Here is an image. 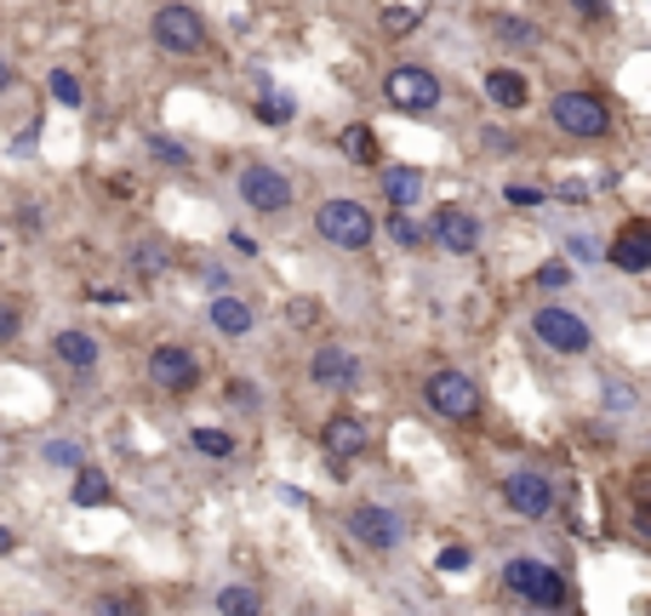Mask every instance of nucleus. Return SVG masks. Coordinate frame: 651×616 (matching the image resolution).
Wrapping results in <instances>:
<instances>
[{"mask_svg": "<svg viewBox=\"0 0 651 616\" xmlns=\"http://www.w3.org/2000/svg\"><path fill=\"white\" fill-rule=\"evenodd\" d=\"M149 382L166 389V394H189L200 382V359L184 343H155V348H149Z\"/></svg>", "mask_w": 651, "mask_h": 616, "instance_id": "9", "label": "nucleus"}, {"mask_svg": "<svg viewBox=\"0 0 651 616\" xmlns=\"http://www.w3.org/2000/svg\"><path fill=\"white\" fill-rule=\"evenodd\" d=\"M235 189H240V200L252 205L258 217H281L286 205H292V177H286V171H274V166H263V161L240 166Z\"/></svg>", "mask_w": 651, "mask_h": 616, "instance_id": "8", "label": "nucleus"}, {"mask_svg": "<svg viewBox=\"0 0 651 616\" xmlns=\"http://www.w3.org/2000/svg\"><path fill=\"white\" fill-rule=\"evenodd\" d=\"M46 92H52V97L63 103V109H81V97H86V92H81V81H74L69 69H52V74H46Z\"/></svg>", "mask_w": 651, "mask_h": 616, "instance_id": "26", "label": "nucleus"}, {"mask_svg": "<svg viewBox=\"0 0 651 616\" xmlns=\"http://www.w3.org/2000/svg\"><path fill=\"white\" fill-rule=\"evenodd\" d=\"M389 240L394 246H406V251H423V246H429V223H417L412 212H389Z\"/></svg>", "mask_w": 651, "mask_h": 616, "instance_id": "22", "label": "nucleus"}, {"mask_svg": "<svg viewBox=\"0 0 651 616\" xmlns=\"http://www.w3.org/2000/svg\"><path fill=\"white\" fill-rule=\"evenodd\" d=\"M40 457L52 462V469H86V462H81V446H74V440H46Z\"/></svg>", "mask_w": 651, "mask_h": 616, "instance_id": "28", "label": "nucleus"}, {"mask_svg": "<svg viewBox=\"0 0 651 616\" xmlns=\"http://www.w3.org/2000/svg\"><path fill=\"white\" fill-rule=\"evenodd\" d=\"M229 246H235L240 257H258V240H252V235H240V228H235V235H229Z\"/></svg>", "mask_w": 651, "mask_h": 616, "instance_id": "39", "label": "nucleus"}, {"mask_svg": "<svg viewBox=\"0 0 651 616\" xmlns=\"http://www.w3.org/2000/svg\"><path fill=\"white\" fill-rule=\"evenodd\" d=\"M229 400H235V405H258V394L246 389V382H235V389H229Z\"/></svg>", "mask_w": 651, "mask_h": 616, "instance_id": "40", "label": "nucleus"}, {"mask_svg": "<svg viewBox=\"0 0 651 616\" xmlns=\"http://www.w3.org/2000/svg\"><path fill=\"white\" fill-rule=\"evenodd\" d=\"M532 337H537L548 354H566V359H578V354L594 348L589 320H583V315H571V308H560V303H543L537 315H532Z\"/></svg>", "mask_w": 651, "mask_h": 616, "instance_id": "5", "label": "nucleus"}, {"mask_svg": "<svg viewBox=\"0 0 651 616\" xmlns=\"http://www.w3.org/2000/svg\"><path fill=\"white\" fill-rule=\"evenodd\" d=\"M378 189L389 200V212H412V205L423 200V189H429V177H423V166H383Z\"/></svg>", "mask_w": 651, "mask_h": 616, "instance_id": "16", "label": "nucleus"}, {"mask_svg": "<svg viewBox=\"0 0 651 616\" xmlns=\"http://www.w3.org/2000/svg\"><path fill=\"white\" fill-rule=\"evenodd\" d=\"M378 17H383L389 35H412V29H417V12H412V7H383Z\"/></svg>", "mask_w": 651, "mask_h": 616, "instance_id": "33", "label": "nucleus"}, {"mask_svg": "<svg viewBox=\"0 0 651 616\" xmlns=\"http://www.w3.org/2000/svg\"><path fill=\"white\" fill-rule=\"evenodd\" d=\"M606 257L623 269V274H646L651 269V223L646 217H629L617 228V240L606 246Z\"/></svg>", "mask_w": 651, "mask_h": 616, "instance_id": "14", "label": "nucleus"}, {"mask_svg": "<svg viewBox=\"0 0 651 616\" xmlns=\"http://www.w3.org/2000/svg\"><path fill=\"white\" fill-rule=\"evenodd\" d=\"M504 582H509V594L532 600L537 611H560L566 605V577L555 571V565H543V559H509Z\"/></svg>", "mask_w": 651, "mask_h": 616, "instance_id": "6", "label": "nucleus"}, {"mask_svg": "<svg viewBox=\"0 0 651 616\" xmlns=\"http://www.w3.org/2000/svg\"><path fill=\"white\" fill-rule=\"evenodd\" d=\"M52 348H58V359H63V366H74V371H92L97 359H104V343H97L92 331H58V337H52Z\"/></svg>", "mask_w": 651, "mask_h": 616, "instance_id": "19", "label": "nucleus"}, {"mask_svg": "<svg viewBox=\"0 0 651 616\" xmlns=\"http://www.w3.org/2000/svg\"><path fill=\"white\" fill-rule=\"evenodd\" d=\"M12 548H17V536H12V525H0V559H7Z\"/></svg>", "mask_w": 651, "mask_h": 616, "instance_id": "41", "label": "nucleus"}, {"mask_svg": "<svg viewBox=\"0 0 651 616\" xmlns=\"http://www.w3.org/2000/svg\"><path fill=\"white\" fill-rule=\"evenodd\" d=\"M320 446H326V457H332V462H343V457H360V451L371 446V428H366L360 417H348V411H338V417L320 428Z\"/></svg>", "mask_w": 651, "mask_h": 616, "instance_id": "15", "label": "nucleus"}, {"mask_svg": "<svg viewBox=\"0 0 651 616\" xmlns=\"http://www.w3.org/2000/svg\"><path fill=\"white\" fill-rule=\"evenodd\" d=\"M537 286H548V292H566L571 286V263H566V257H555V263L537 269Z\"/></svg>", "mask_w": 651, "mask_h": 616, "instance_id": "32", "label": "nucleus"}, {"mask_svg": "<svg viewBox=\"0 0 651 616\" xmlns=\"http://www.w3.org/2000/svg\"><path fill=\"white\" fill-rule=\"evenodd\" d=\"M7 86H12V63H7V58H0V92H7Z\"/></svg>", "mask_w": 651, "mask_h": 616, "instance_id": "42", "label": "nucleus"}, {"mask_svg": "<svg viewBox=\"0 0 651 616\" xmlns=\"http://www.w3.org/2000/svg\"><path fill=\"white\" fill-rule=\"evenodd\" d=\"M12 337H17V308L0 303V343H12Z\"/></svg>", "mask_w": 651, "mask_h": 616, "instance_id": "38", "label": "nucleus"}, {"mask_svg": "<svg viewBox=\"0 0 651 616\" xmlns=\"http://www.w3.org/2000/svg\"><path fill=\"white\" fill-rule=\"evenodd\" d=\"M315 235L326 246H338V251H366L371 240H378V217H371L360 200L332 194V200H320V212H315Z\"/></svg>", "mask_w": 651, "mask_h": 616, "instance_id": "1", "label": "nucleus"}, {"mask_svg": "<svg viewBox=\"0 0 651 616\" xmlns=\"http://www.w3.org/2000/svg\"><path fill=\"white\" fill-rule=\"evenodd\" d=\"M548 120H555L566 138H578V143H594V138L612 132V109H606V97H600V92H555Z\"/></svg>", "mask_w": 651, "mask_h": 616, "instance_id": "3", "label": "nucleus"}, {"mask_svg": "<svg viewBox=\"0 0 651 616\" xmlns=\"http://www.w3.org/2000/svg\"><path fill=\"white\" fill-rule=\"evenodd\" d=\"M217 611L223 616H263V594H258V588H246V582H229L217 594Z\"/></svg>", "mask_w": 651, "mask_h": 616, "instance_id": "23", "label": "nucleus"}, {"mask_svg": "<svg viewBox=\"0 0 651 616\" xmlns=\"http://www.w3.org/2000/svg\"><path fill=\"white\" fill-rule=\"evenodd\" d=\"M149 29H155L161 51H178V58H194V51L206 46V17H200L194 7H184V0L161 7L155 17H149Z\"/></svg>", "mask_w": 651, "mask_h": 616, "instance_id": "7", "label": "nucleus"}, {"mask_svg": "<svg viewBox=\"0 0 651 616\" xmlns=\"http://www.w3.org/2000/svg\"><path fill=\"white\" fill-rule=\"evenodd\" d=\"M309 382H320V389H355V382H360V359L348 354L343 343H320L309 354Z\"/></svg>", "mask_w": 651, "mask_h": 616, "instance_id": "13", "label": "nucleus"}, {"mask_svg": "<svg viewBox=\"0 0 651 616\" xmlns=\"http://www.w3.org/2000/svg\"><path fill=\"white\" fill-rule=\"evenodd\" d=\"M566 251L578 257V263H600V246H594L589 235H571V240H566Z\"/></svg>", "mask_w": 651, "mask_h": 616, "instance_id": "36", "label": "nucleus"}, {"mask_svg": "<svg viewBox=\"0 0 651 616\" xmlns=\"http://www.w3.org/2000/svg\"><path fill=\"white\" fill-rule=\"evenodd\" d=\"M435 565H440V571H446V577H463V571H469V565H474V554H469L463 543H452V548H440V559H435Z\"/></svg>", "mask_w": 651, "mask_h": 616, "instance_id": "34", "label": "nucleus"}, {"mask_svg": "<svg viewBox=\"0 0 651 616\" xmlns=\"http://www.w3.org/2000/svg\"><path fill=\"white\" fill-rule=\"evenodd\" d=\"M348 536H355L360 548H371V554H389L394 543H400V520L389 508H378V502H360V508H348Z\"/></svg>", "mask_w": 651, "mask_h": 616, "instance_id": "12", "label": "nucleus"}, {"mask_svg": "<svg viewBox=\"0 0 651 616\" xmlns=\"http://www.w3.org/2000/svg\"><path fill=\"white\" fill-rule=\"evenodd\" d=\"M212 325L223 331V337H246V331L258 325V315H252L246 297H212Z\"/></svg>", "mask_w": 651, "mask_h": 616, "instance_id": "20", "label": "nucleus"}, {"mask_svg": "<svg viewBox=\"0 0 651 616\" xmlns=\"http://www.w3.org/2000/svg\"><path fill=\"white\" fill-rule=\"evenodd\" d=\"M440 97H446L440 74L423 69V63H394L383 74V103H389V109H400V115H435Z\"/></svg>", "mask_w": 651, "mask_h": 616, "instance_id": "2", "label": "nucleus"}, {"mask_svg": "<svg viewBox=\"0 0 651 616\" xmlns=\"http://www.w3.org/2000/svg\"><path fill=\"white\" fill-rule=\"evenodd\" d=\"M429 246L452 251V257H469L474 246H481V217L463 212V205H440V212L429 217Z\"/></svg>", "mask_w": 651, "mask_h": 616, "instance_id": "11", "label": "nucleus"}, {"mask_svg": "<svg viewBox=\"0 0 651 616\" xmlns=\"http://www.w3.org/2000/svg\"><path fill=\"white\" fill-rule=\"evenodd\" d=\"M132 269H138V274H149V280L166 274V246H149V240H143V246L132 251Z\"/></svg>", "mask_w": 651, "mask_h": 616, "instance_id": "29", "label": "nucleus"}, {"mask_svg": "<svg viewBox=\"0 0 651 616\" xmlns=\"http://www.w3.org/2000/svg\"><path fill=\"white\" fill-rule=\"evenodd\" d=\"M504 502L520 513V520H548V508H555V485H548V474H537V469H514L504 479Z\"/></svg>", "mask_w": 651, "mask_h": 616, "instance_id": "10", "label": "nucleus"}, {"mask_svg": "<svg viewBox=\"0 0 651 616\" xmlns=\"http://www.w3.org/2000/svg\"><path fill=\"white\" fill-rule=\"evenodd\" d=\"M149 154H155L161 166H189V161H194V154H189L178 138H166V132H149Z\"/></svg>", "mask_w": 651, "mask_h": 616, "instance_id": "27", "label": "nucleus"}, {"mask_svg": "<svg viewBox=\"0 0 651 616\" xmlns=\"http://www.w3.org/2000/svg\"><path fill=\"white\" fill-rule=\"evenodd\" d=\"M504 200L514 205V212H537V205H548V194H543V189H532V183H509V189H504Z\"/></svg>", "mask_w": 651, "mask_h": 616, "instance_id": "30", "label": "nucleus"}, {"mask_svg": "<svg viewBox=\"0 0 651 616\" xmlns=\"http://www.w3.org/2000/svg\"><path fill=\"white\" fill-rule=\"evenodd\" d=\"M292 115H297V97L292 92H263L258 97V120L263 126H292Z\"/></svg>", "mask_w": 651, "mask_h": 616, "instance_id": "24", "label": "nucleus"}, {"mask_svg": "<svg viewBox=\"0 0 651 616\" xmlns=\"http://www.w3.org/2000/svg\"><path fill=\"white\" fill-rule=\"evenodd\" d=\"M0 246H7V240H0Z\"/></svg>", "mask_w": 651, "mask_h": 616, "instance_id": "43", "label": "nucleus"}, {"mask_svg": "<svg viewBox=\"0 0 651 616\" xmlns=\"http://www.w3.org/2000/svg\"><path fill=\"white\" fill-rule=\"evenodd\" d=\"M338 154L348 166H366V171H378V154H383V143H378V132H371L366 120H355V126H343L338 132Z\"/></svg>", "mask_w": 651, "mask_h": 616, "instance_id": "17", "label": "nucleus"}, {"mask_svg": "<svg viewBox=\"0 0 651 616\" xmlns=\"http://www.w3.org/2000/svg\"><path fill=\"white\" fill-rule=\"evenodd\" d=\"M97 616H143V600L138 594H104L97 600Z\"/></svg>", "mask_w": 651, "mask_h": 616, "instance_id": "31", "label": "nucleus"}, {"mask_svg": "<svg viewBox=\"0 0 651 616\" xmlns=\"http://www.w3.org/2000/svg\"><path fill=\"white\" fill-rule=\"evenodd\" d=\"M189 446L200 457H235V434H223V428H189Z\"/></svg>", "mask_w": 651, "mask_h": 616, "instance_id": "25", "label": "nucleus"}, {"mask_svg": "<svg viewBox=\"0 0 651 616\" xmlns=\"http://www.w3.org/2000/svg\"><path fill=\"white\" fill-rule=\"evenodd\" d=\"M423 400H429V411H440L446 423H474L481 417V382H474L469 371H429L423 377Z\"/></svg>", "mask_w": 651, "mask_h": 616, "instance_id": "4", "label": "nucleus"}, {"mask_svg": "<svg viewBox=\"0 0 651 616\" xmlns=\"http://www.w3.org/2000/svg\"><path fill=\"white\" fill-rule=\"evenodd\" d=\"M486 97L497 103V109L520 115L525 103H532V86H525V74H520V69H492V74H486Z\"/></svg>", "mask_w": 651, "mask_h": 616, "instance_id": "18", "label": "nucleus"}, {"mask_svg": "<svg viewBox=\"0 0 651 616\" xmlns=\"http://www.w3.org/2000/svg\"><path fill=\"white\" fill-rule=\"evenodd\" d=\"M571 7H578L583 23H606V0H571Z\"/></svg>", "mask_w": 651, "mask_h": 616, "instance_id": "37", "label": "nucleus"}, {"mask_svg": "<svg viewBox=\"0 0 651 616\" xmlns=\"http://www.w3.org/2000/svg\"><path fill=\"white\" fill-rule=\"evenodd\" d=\"M497 35H504V40H520V46H532V40H537L520 17H497Z\"/></svg>", "mask_w": 651, "mask_h": 616, "instance_id": "35", "label": "nucleus"}, {"mask_svg": "<svg viewBox=\"0 0 651 616\" xmlns=\"http://www.w3.org/2000/svg\"><path fill=\"white\" fill-rule=\"evenodd\" d=\"M69 497H74V508H104L115 497V485H109V474H97V469H74Z\"/></svg>", "mask_w": 651, "mask_h": 616, "instance_id": "21", "label": "nucleus"}]
</instances>
